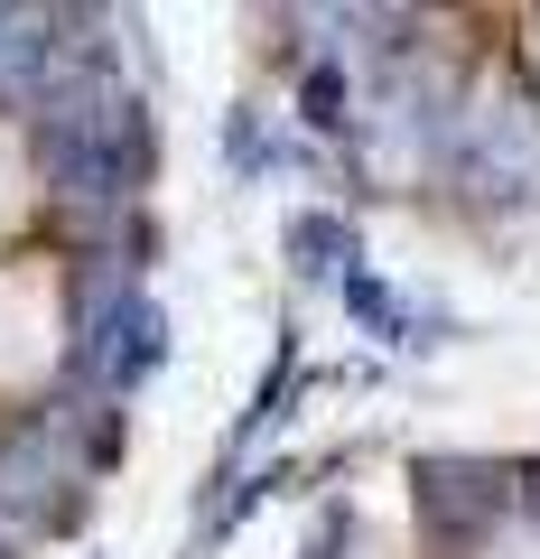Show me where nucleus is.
I'll return each mask as SVG.
<instances>
[{
	"label": "nucleus",
	"instance_id": "1",
	"mask_svg": "<svg viewBox=\"0 0 540 559\" xmlns=\"http://www.w3.org/2000/svg\"><path fill=\"white\" fill-rule=\"evenodd\" d=\"M84 448H75V401L38 411L28 429L0 439V532H57L84 503Z\"/></svg>",
	"mask_w": 540,
	"mask_h": 559
},
{
	"label": "nucleus",
	"instance_id": "2",
	"mask_svg": "<svg viewBox=\"0 0 540 559\" xmlns=\"http://www.w3.org/2000/svg\"><path fill=\"white\" fill-rule=\"evenodd\" d=\"M410 503H420L429 540L466 550V540H484L503 513H513V476H503L494 457H420L410 466Z\"/></svg>",
	"mask_w": 540,
	"mask_h": 559
},
{
	"label": "nucleus",
	"instance_id": "3",
	"mask_svg": "<svg viewBox=\"0 0 540 559\" xmlns=\"http://www.w3.org/2000/svg\"><path fill=\"white\" fill-rule=\"evenodd\" d=\"M447 159L466 168L476 197H531L540 187V121L521 112V103H466Z\"/></svg>",
	"mask_w": 540,
	"mask_h": 559
},
{
	"label": "nucleus",
	"instance_id": "4",
	"mask_svg": "<svg viewBox=\"0 0 540 559\" xmlns=\"http://www.w3.org/2000/svg\"><path fill=\"white\" fill-rule=\"evenodd\" d=\"M57 38V10H0V94H28Z\"/></svg>",
	"mask_w": 540,
	"mask_h": 559
},
{
	"label": "nucleus",
	"instance_id": "5",
	"mask_svg": "<svg viewBox=\"0 0 540 559\" xmlns=\"http://www.w3.org/2000/svg\"><path fill=\"white\" fill-rule=\"evenodd\" d=\"M289 261H299L308 280H345L355 271V224L345 215H299L289 224Z\"/></svg>",
	"mask_w": 540,
	"mask_h": 559
},
{
	"label": "nucleus",
	"instance_id": "6",
	"mask_svg": "<svg viewBox=\"0 0 540 559\" xmlns=\"http://www.w3.org/2000/svg\"><path fill=\"white\" fill-rule=\"evenodd\" d=\"M345 308H355V318L373 326L382 345H420V318H410V308H400L392 289H382L373 271H363V261H355V271H345Z\"/></svg>",
	"mask_w": 540,
	"mask_h": 559
},
{
	"label": "nucleus",
	"instance_id": "7",
	"mask_svg": "<svg viewBox=\"0 0 540 559\" xmlns=\"http://www.w3.org/2000/svg\"><path fill=\"white\" fill-rule=\"evenodd\" d=\"M299 112H308V131H345V121H355V84H345V66H336V57H317V66H308Z\"/></svg>",
	"mask_w": 540,
	"mask_h": 559
},
{
	"label": "nucleus",
	"instance_id": "8",
	"mask_svg": "<svg viewBox=\"0 0 540 559\" xmlns=\"http://www.w3.org/2000/svg\"><path fill=\"white\" fill-rule=\"evenodd\" d=\"M224 150H233V168H261L271 150H261V121L252 112H233V131H224Z\"/></svg>",
	"mask_w": 540,
	"mask_h": 559
},
{
	"label": "nucleus",
	"instance_id": "9",
	"mask_svg": "<svg viewBox=\"0 0 540 559\" xmlns=\"http://www.w3.org/2000/svg\"><path fill=\"white\" fill-rule=\"evenodd\" d=\"M0 559H20V532H0Z\"/></svg>",
	"mask_w": 540,
	"mask_h": 559
}]
</instances>
